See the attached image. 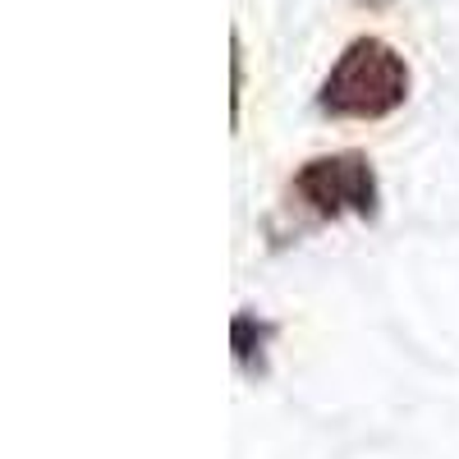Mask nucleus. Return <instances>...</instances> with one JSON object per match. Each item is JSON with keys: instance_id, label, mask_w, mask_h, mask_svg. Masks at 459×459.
Listing matches in <instances>:
<instances>
[{"instance_id": "f03ea898", "label": "nucleus", "mask_w": 459, "mask_h": 459, "mask_svg": "<svg viewBox=\"0 0 459 459\" xmlns=\"http://www.w3.org/2000/svg\"><path fill=\"white\" fill-rule=\"evenodd\" d=\"M290 198L317 221H340V216L372 221L381 212V184L368 152H326V157H313L294 170Z\"/></svg>"}, {"instance_id": "7ed1b4c3", "label": "nucleus", "mask_w": 459, "mask_h": 459, "mask_svg": "<svg viewBox=\"0 0 459 459\" xmlns=\"http://www.w3.org/2000/svg\"><path fill=\"white\" fill-rule=\"evenodd\" d=\"M272 340H276V326L266 317H257V313H239L235 326H230V350H235V363L248 377L266 372V344Z\"/></svg>"}, {"instance_id": "f257e3e1", "label": "nucleus", "mask_w": 459, "mask_h": 459, "mask_svg": "<svg viewBox=\"0 0 459 459\" xmlns=\"http://www.w3.org/2000/svg\"><path fill=\"white\" fill-rule=\"evenodd\" d=\"M409 60L386 37H354L317 88V110L331 120H386L409 101Z\"/></svg>"}]
</instances>
